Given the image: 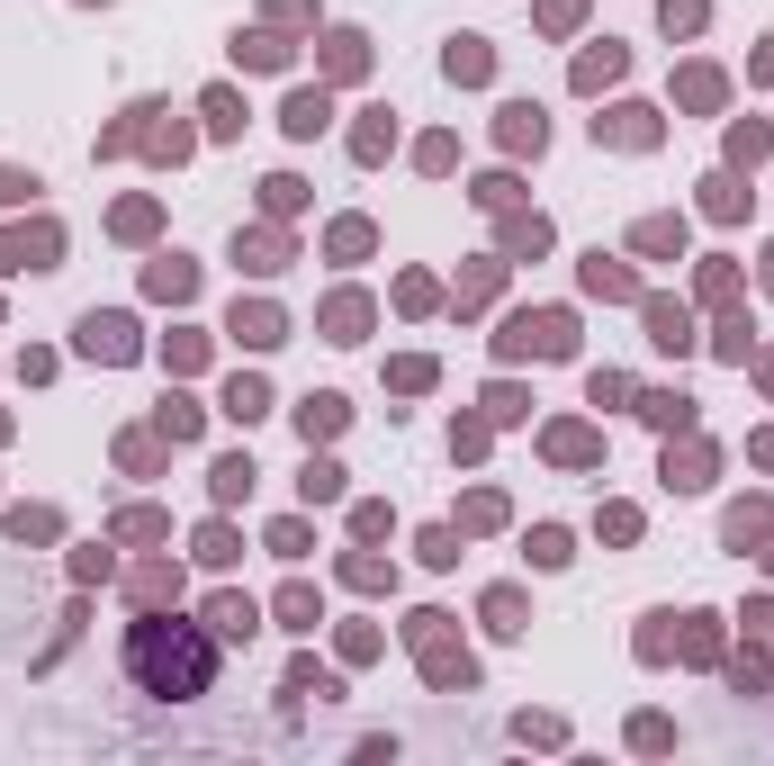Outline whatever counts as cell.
I'll list each match as a JSON object with an SVG mask.
<instances>
[{
  "label": "cell",
  "instance_id": "1",
  "mask_svg": "<svg viewBox=\"0 0 774 766\" xmlns=\"http://www.w3.org/2000/svg\"><path fill=\"white\" fill-rule=\"evenodd\" d=\"M126 658H135V676H145L154 694H198V685H207V641L180 632V622H172V632H163V622H145Z\"/></svg>",
  "mask_w": 774,
  "mask_h": 766
},
{
  "label": "cell",
  "instance_id": "2",
  "mask_svg": "<svg viewBox=\"0 0 774 766\" xmlns=\"http://www.w3.org/2000/svg\"><path fill=\"white\" fill-rule=\"evenodd\" d=\"M568 343H577V334H568V316L549 307V316H514V334H505V353H568Z\"/></svg>",
  "mask_w": 774,
  "mask_h": 766
},
{
  "label": "cell",
  "instance_id": "3",
  "mask_svg": "<svg viewBox=\"0 0 774 766\" xmlns=\"http://www.w3.org/2000/svg\"><path fill=\"white\" fill-rule=\"evenodd\" d=\"M82 353H100V361H135V325H126V316H82Z\"/></svg>",
  "mask_w": 774,
  "mask_h": 766
},
{
  "label": "cell",
  "instance_id": "4",
  "mask_svg": "<svg viewBox=\"0 0 774 766\" xmlns=\"http://www.w3.org/2000/svg\"><path fill=\"white\" fill-rule=\"evenodd\" d=\"M595 135H612V145H649V109H612V118H595Z\"/></svg>",
  "mask_w": 774,
  "mask_h": 766
},
{
  "label": "cell",
  "instance_id": "5",
  "mask_svg": "<svg viewBox=\"0 0 774 766\" xmlns=\"http://www.w3.org/2000/svg\"><path fill=\"white\" fill-rule=\"evenodd\" d=\"M540 135H549V126H540V109H523V100H514V109H505V145H514V154H523V145L540 154Z\"/></svg>",
  "mask_w": 774,
  "mask_h": 766
},
{
  "label": "cell",
  "instance_id": "6",
  "mask_svg": "<svg viewBox=\"0 0 774 766\" xmlns=\"http://www.w3.org/2000/svg\"><path fill=\"white\" fill-rule=\"evenodd\" d=\"M649 334L667 343V353H684V343H693V334H684V307H667V298H649Z\"/></svg>",
  "mask_w": 774,
  "mask_h": 766
},
{
  "label": "cell",
  "instance_id": "7",
  "mask_svg": "<svg viewBox=\"0 0 774 766\" xmlns=\"http://www.w3.org/2000/svg\"><path fill=\"white\" fill-rule=\"evenodd\" d=\"M235 334L252 343V353H261V343H279V307H235Z\"/></svg>",
  "mask_w": 774,
  "mask_h": 766
},
{
  "label": "cell",
  "instance_id": "8",
  "mask_svg": "<svg viewBox=\"0 0 774 766\" xmlns=\"http://www.w3.org/2000/svg\"><path fill=\"white\" fill-rule=\"evenodd\" d=\"M207 622H217L226 641H252V604H244V595H217V613H207Z\"/></svg>",
  "mask_w": 774,
  "mask_h": 766
},
{
  "label": "cell",
  "instance_id": "9",
  "mask_svg": "<svg viewBox=\"0 0 774 766\" xmlns=\"http://www.w3.org/2000/svg\"><path fill=\"white\" fill-rule=\"evenodd\" d=\"M442 63H451V82H486V45H477V37H460Z\"/></svg>",
  "mask_w": 774,
  "mask_h": 766
},
{
  "label": "cell",
  "instance_id": "10",
  "mask_svg": "<svg viewBox=\"0 0 774 766\" xmlns=\"http://www.w3.org/2000/svg\"><path fill=\"white\" fill-rule=\"evenodd\" d=\"M279 126H289V135H316V126H324V91H298V100H289V118H279Z\"/></svg>",
  "mask_w": 774,
  "mask_h": 766
},
{
  "label": "cell",
  "instance_id": "11",
  "mask_svg": "<svg viewBox=\"0 0 774 766\" xmlns=\"http://www.w3.org/2000/svg\"><path fill=\"white\" fill-rule=\"evenodd\" d=\"M612 73H621V45H603V54H586V63H577V91H603Z\"/></svg>",
  "mask_w": 774,
  "mask_h": 766
},
{
  "label": "cell",
  "instance_id": "12",
  "mask_svg": "<svg viewBox=\"0 0 774 766\" xmlns=\"http://www.w3.org/2000/svg\"><path fill=\"white\" fill-rule=\"evenodd\" d=\"M298 425H307V442L333 433V425H342V397H307V406H298Z\"/></svg>",
  "mask_w": 774,
  "mask_h": 766
},
{
  "label": "cell",
  "instance_id": "13",
  "mask_svg": "<svg viewBox=\"0 0 774 766\" xmlns=\"http://www.w3.org/2000/svg\"><path fill=\"white\" fill-rule=\"evenodd\" d=\"M261 406H270V388H261V379H235V388H226V415H244V425H252Z\"/></svg>",
  "mask_w": 774,
  "mask_h": 766
},
{
  "label": "cell",
  "instance_id": "14",
  "mask_svg": "<svg viewBox=\"0 0 774 766\" xmlns=\"http://www.w3.org/2000/svg\"><path fill=\"white\" fill-rule=\"evenodd\" d=\"M586 289H603V298H630V270H621V262H603V253H595V270H586Z\"/></svg>",
  "mask_w": 774,
  "mask_h": 766
},
{
  "label": "cell",
  "instance_id": "15",
  "mask_svg": "<svg viewBox=\"0 0 774 766\" xmlns=\"http://www.w3.org/2000/svg\"><path fill=\"white\" fill-rule=\"evenodd\" d=\"M649 425H667V433H684V425H693V397H649Z\"/></svg>",
  "mask_w": 774,
  "mask_h": 766
},
{
  "label": "cell",
  "instance_id": "16",
  "mask_svg": "<svg viewBox=\"0 0 774 766\" xmlns=\"http://www.w3.org/2000/svg\"><path fill=\"white\" fill-rule=\"evenodd\" d=\"M154 298H189V262H180V253L154 262Z\"/></svg>",
  "mask_w": 774,
  "mask_h": 766
},
{
  "label": "cell",
  "instance_id": "17",
  "mask_svg": "<svg viewBox=\"0 0 774 766\" xmlns=\"http://www.w3.org/2000/svg\"><path fill=\"white\" fill-rule=\"evenodd\" d=\"M235 253H252V270H279V262H289V244H279V235H252V244L235 235Z\"/></svg>",
  "mask_w": 774,
  "mask_h": 766
},
{
  "label": "cell",
  "instance_id": "18",
  "mask_svg": "<svg viewBox=\"0 0 774 766\" xmlns=\"http://www.w3.org/2000/svg\"><path fill=\"white\" fill-rule=\"evenodd\" d=\"M675 244H684L675 217H649V226H640V253H675Z\"/></svg>",
  "mask_w": 774,
  "mask_h": 766
},
{
  "label": "cell",
  "instance_id": "19",
  "mask_svg": "<svg viewBox=\"0 0 774 766\" xmlns=\"http://www.w3.org/2000/svg\"><path fill=\"white\" fill-rule=\"evenodd\" d=\"M316 497H342V469H333V460H307V505H316Z\"/></svg>",
  "mask_w": 774,
  "mask_h": 766
},
{
  "label": "cell",
  "instance_id": "20",
  "mask_svg": "<svg viewBox=\"0 0 774 766\" xmlns=\"http://www.w3.org/2000/svg\"><path fill=\"white\" fill-rule=\"evenodd\" d=\"M235 54H244V63H289V45H279V37H235Z\"/></svg>",
  "mask_w": 774,
  "mask_h": 766
},
{
  "label": "cell",
  "instance_id": "21",
  "mask_svg": "<svg viewBox=\"0 0 774 766\" xmlns=\"http://www.w3.org/2000/svg\"><path fill=\"white\" fill-rule=\"evenodd\" d=\"M486 622H496V632H523V595H486Z\"/></svg>",
  "mask_w": 774,
  "mask_h": 766
},
{
  "label": "cell",
  "instance_id": "22",
  "mask_svg": "<svg viewBox=\"0 0 774 766\" xmlns=\"http://www.w3.org/2000/svg\"><path fill=\"white\" fill-rule=\"evenodd\" d=\"M163 433H172V442H189V433H198V406H180V397H172V406H163Z\"/></svg>",
  "mask_w": 774,
  "mask_h": 766
},
{
  "label": "cell",
  "instance_id": "23",
  "mask_svg": "<svg viewBox=\"0 0 774 766\" xmlns=\"http://www.w3.org/2000/svg\"><path fill=\"white\" fill-rule=\"evenodd\" d=\"M388 135H396V126H388V109H379V118L361 126V163H379V154H388Z\"/></svg>",
  "mask_w": 774,
  "mask_h": 766
},
{
  "label": "cell",
  "instance_id": "24",
  "mask_svg": "<svg viewBox=\"0 0 774 766\" xmlns=\"http://www.w3.org/2000/svg\"><path fill=\"white\" fill-rule=\"evenodd\" d=\"M252 487V460H217V497H244Z\"/></svg>",
  "mask_w": 774,
  "mask_h": 766
},
{
  "label": "cell",
  "instance_id": "25",
  "mask_svg": "<svg viewBox=\"0 0 774 766\" xmlns=\"http://www.w3.org/2000/svg\"><path fill=\"white\" fill-rule=\"evenodd\" d=\"M28 190H37L28 172H0V207H10V198H28Z\"/></svg>",
  "mask_w": 774,
  "mask_h": 766
},
{
  "label": "cell",
  "instance_id": "26",
  "mask_svg": "<svg viewBox=\"0 0 774 766\" xmlns=\"http://www.w3.org/2000/svg\"><path fill=\"white\" fill-rule=\"evenodd\" d=\"M765 280H774V253H765Z\"/></svg>",
  "mask_w": 774,
  "mask_h": 766
}]
</instances>
